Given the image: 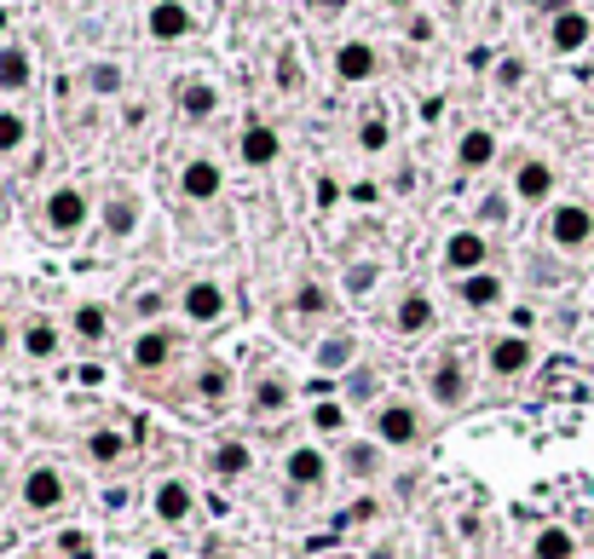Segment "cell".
<instances>
[{"instance_id":"obj_1","label":"cell","mask_w":594,"mask_h":559,"mask_svg":"<svg viewBox=\"0 0 594 559\" xmlns=\"http://www.w3.org/2000/svg\"><path fill=\"white\" fill-rule=\"evenodd\" d=\"M92 219V203H87V190L81 185H58L47 203H41V225H47V237H76L81 225Z\"/></svg>"},{"instance_id":"obj_2","label":"cell","mask_w":594,"mask_h":559,"mask_svg":"<svg viewBox=\"0 0 594 559\" xmlns=\"http://www.w3.org/2000/svg\"><path fill=\"white\" fill-rule=\"evenodd\" d=\"M370 426H376V444H381V450H410V444H421V410H416L410 399H387Z\"/></svg>"},{"instance_id":"obj_3","label":"cell","mask_w":594,"mask_h":559,"mask_svg":"<svg viewBox=\"0 0 594 559\" xmlns=\"http://www.w3.org/2000/svg\"><path fill=\"white\" fill-rule=\"evenodd\" d=\"M548 243L559 254H583L594 243V208L588 203H559L548 208Z\"/></svg>"},{"instance_id":"obj_4","label":"cell","mask_w":594,"mask_h":559,"mask_svg":"<svg viewBox=\"0 0 594 559\" xmlns=\"http://www.w3.org/2000/svg\"><path fill=\"white\" fill-rule=\"evenodd\" d=\"M427 399H434L439 410H461L474 399V381H468V364H461L456 352L434 357V370H427Z\"/></svg>"},{"instance_id":"obj_5","label":"cell","mask_w":594,"mask_h":559,"mask_svg":"<svg viewBox=\"0 0 594 559\" xmlns=\"http://www.w3.org/2000/svg\"><path fill=\"white\" fill-rule=\"evenodd\" d=\"M532 364H537V346H532V335H514V328H508V335H497V341L485 346V370L497 375V381H519Z\"/></svg>"},{"instance_id":"obj_6","label":"cell","mask_w":594,"mask_h":559,"mask_svg":"<svg viewBox=\"0 0 594 559\" xmlns=\"http://www.w3.org/2000/svg\"><path fill=\"white\" fill-rule=\"evenodd\" d=\"M485 266H490V243H485V232L461 225V232L445 237V272H450V277H468V272H485Z\"/></svg>"},{"instance_id":"obj_7","label":"cell","mask_w":594,"mask_h":559,"mask_svg":"<svg viewBox=\"0 0 594 559\" xmlns=\"http://www.w3.org/2000/svg\"><path fill=\"white\" fill-rule=\"evenodd\" d=\"M225 306H231V301H225V288H220L214 277H191V283L179 288V317L203 323V328H208V323H220V317H225Z\"/></svg>"},{"instance_id":"obj_8","label":"cell","mask_w":594,"mask_h":559,"mask_svg":"<svg viewBox=\"0 0 594 559\" xmlns=\"http://www.w3.org/2000/svg\"><path fill=\"white\" fill-rule=\"evenodd\" d=\"M18 502L29 508V513H52V508H64V473L52 468V462H36L23 473V484H18Z\"/></svg>"},{"instance_id":"obj_9","label":"cell","mask_w":594,"mask_h":559,"mask_svg":"<svg viewBox=\"0 0 594 559\" xmlns=\"http://www.w3.org/2000/svg\"><path fill=\"white\" fill-rule=\"evenodd\" d=\"M554 185H559V174H554V161H543V156H525L519 168H514V196H519L525 208L554 203Z\"/></svg>"},{"instance_id":"obj_10","label":"cell","mask_w":594,"mask_h":559,"mask_svg":"<svg viewBox=\"0 0 594 559\" xmlns=\"http://www.w3.org/2000/svg\"><path fill=\"white\" fill-rule=\"evenodd\" d=\"M439 323V306H434V294H421V288H410L399 306H392V335L399 341H416V335H427V328Z\"/></svg>"},{"instance_id":"obj_11","label":"cell","mask_w":594,"mask_h":559,"mask_svg":"<svg viewBox=\"0 0 594 559\" xmlns=\"http://www.w3.org/2000/svg\"><path fill=\"white\" fill-rule=\"evenodd\" d=\"M588 41H594V23H588V12H577V7H559V12L548 18V47H554L559 58L583 52Z\"/></svg>"},{"instance_id":"obj_12","label":"cell","mask_w":594,"mask_h":559,"mask_svg":"<svg viewBox=\"0 0 594 559\" xmlns=\"http://www.w3.org/2000/svg\"><path fill=\"white\" fill-rule=\"evenodd\" d=\"M145 36L162 41V47L185 41L191 36V7H185V0H156V7L145 12Z\"/></svg>"},{"instance_id":"obj_13","label":"cell","mask_w":594,"mask_h":559,"mask_svg":"<svg viewBox=\"0 0 594 559\" xmlns=\"http://www.w3.org/2000/svg\"><path fill=\"white\" fill-rule=\"evenodd\" d=\"M283 479H289V490H318L329 479V455L318 444H294L283 455Z\"/></svg>"},{"instance_id":"obj_14","label":"cell","mask_w":594,"mask_h":559,"mask_svg":"<svg viewBox=\"0 0 594 559\" xmlns=\"http://www.w3.org/2000/svg\"><path fill=\"white\" fill-rule=\"evenodd\" d=\"M18 346H23L29 364H52L58 346H64V335H58V323H52L47 312H29V317H23V335H18Z\"/></svg>"},{"instance_id":"obj_15","label":"cell","mask_w":594,"mask_h":559,"mask_svg":"<svg viewBox=\"0 0 594 559\" xmlns=\"http://www.w3.org/2000/svg\"><path fill=\"white\" fill-rule=\"evenodd\" d=\"M376 70H381V58H376L370 41H341L335 47V81L364 87V81H376Z\"/></svg>"},{"instance_id":"obj_16","label":"cell","mask_w":594,"mask_h":559,"mask_svg":"<svg viewBox=\"0 0 594 559\" xmlns=\"http://www.w3.org/2000/svg\"><path fill=\"white\" fill-rule=\"evenodd\" d=\"M150 513H156L162 524H191V513H196L191 484H185V479H162V484L150 490Z\"/></svg>"},{"instance_id":"obj_17","label":"cell","mask_w":594,"mask_h":559,"mask_svg":"<svg viewBox=\"0 0 594 559\" xmlns=\"http://www.w3.org/2000/svg\"><path fill=\"white\" fill-rule=\"evenodd\" d=\"M237 156H243V168H272V161L283 156V134L266 121H249L243 139H237Z\"/></svg>"},{"instance_id":"obj_18","label":"cell","mask_w":594,"mask_h":559,"mask_svg":"<svg viewBox=\"0 0 594 559\" xmlns=\"http://www.w3.org/2000/svg\"><path fill=\"white\" fill-rule=\"evenodd\" d=\"M179 190L191 196V203H214V196L225 190V174H220V161H208V156H191L185 168H179Z\"/></svg>"},{"instance_id":"obj_19","label":"cell","mask_w":594,"mask_h":559,"mask_svg":"<svg viewBox=\"0 0 594 559\" xmlns=\"http://www.w3.org/2000/svg\"><path fill=\"white\" fill-rule=\"evenodd\" d=\"M503 277L497 272H468V277H456V301L468 306V312H490V306H503Z\"/></svg>"},{"instance_id":"obj_20","label":"cell","mask_w":594,"mask_h":559,"mask_svg":"<svg viewBox=\"0 0 594 559\" xmlns=\"http://www.w3.org/2000/svg\"><path fill=\"white\" fill-rule=\"evenodd\" d=\"M168 357H174V335H168V328H139L134 346H127V364H134V370H168Z\"/></svg>"},{"instance_id":"obj_21","label":"cell","mask_w":594,"mask_h":559,"mask_svg":"<svg viewBox=\"0 0 594 559\" xmlns=\"http://www.w3.org/2000/svg\"><path fill=\"white\" fill-rule=\"evenodd\" d=\"M490 161H497V134H490V127H468V134L456 139V168L461 174H485Z\"/></svg>"},{"instance_id":"obj_22","label":"cell","mask_w":594,"mask_h":559,"mask_svg":"<svg viewBox=\"0 0 594 559\" xmlns=\"http://www.w3.org/2000/svg\"><path fill=\"white\" fill-rule=\"evenodd\" d=\"M98 225H105V237L110 243H127L139 232V203L127 190H116V196H105V208H98Z\"/></svg>"},{"instance_id":"obj_23","label":"cell","mask_w":594,"mask_h":559,"mask_svg":"<svg viewBox=\"0 0 594 559\" xmlns=\"http://www.w3.org/2000/svg\"><path fill=\"white\" fill-rule=\"evenodd\" d=\"M174 105H179V116L185 121H214V110H220V87L214 81H179V92H174Z\"/></svg>"},{"instance_id":"obj_24","label":"cell","mask_w":594,"mask_h":559,"mask_svg":"<svg viewBox=\"0 0 594 559\" xmlns=\"http://www.w3.org/2000/svg\"><path fill=\"white\" fill-rule=\"evenodd\" d=\"M231 386H237V375H231V364H220V357H208V364H196V375H191V392H196L203 404L231 399Z\"/></svg>"},{"instance_id":"obj_25","label":"cell","mask_w":594,"mask_h":559,"mask_svg":"<svg viewBox=\"0 0 594 559\" xmlns=\"http://www.w3.org/2000/svg\"><path fill=\"white\" fill-rule=\"evenodd\" d=\"M70 328H76V341L105 346V341H110V306H105V301H81V306L70 312Z\"/></svg>"},{"instance_id":"obj_26","label":"cell","mask_w":594,"mask_h":559,"mask_svg":"<svg viewBox=\"0 0 594 559\" xmlns=\"http://www.w3.org/2000/svg\"><path fill=\"white\" fill-rule=\"evenodd\" d=\"M249 468H254V450H249L243 439H220L214 455H208V473H214V479H243Z\"/></svg>"},{"instance_id":"obj_27","label":"cell","mask_w":594,"mask_h":559,"mask_svg":"<svg viewBox=\"0 0 594 559\" xmlns=\"http://www.w3.org/2000/svg\"><path fill=\"white\" fill-rule=\"evenodd\" d=\"M532 559H577V531L572 524H543L532 537Z\"/></svg>"},{"instance_id":"obj_28","label":"cell","mask_w":594,"mask_h":559,"mask_svg":"<svg viewBox=\"0 0 594 559\" xmlns=\"http://www.w3.org/2000/svg\"><path fill=\"white\" fill-rule=\"evenodd\" d=\"M249 410H254L260 421L283 415V410H289V381H283V375H260V381H254V399H249Z\"/></svg>"},{"instance_id":"obj_29","label":"cell","mask_w":594,"mask_h":559,"mask_svg":"<svg viewBox=\"0 0 594 559\" xmlns=\"http://www.w3.org/2000/svg\"><path fill=\"white\" fill-rule=\"evenodd\" d=\"M29 76H36L29 52H23L18 41H7V47H0V92H23V87H29Z\"/></svg>"},{"instance_id":"obj_30","label":"cell","mask_w":594,"mask_h":559,"mask_svg":"<svg viewBox=\"0 0 594 559\" xmlns=\"http://www.w3.org/2000/svg\"><path fill=\"white\" fill-rule=\"evenodd\" d=\"M341 473H347V479H376V473H381V444H376V439L347 444V450H341Z\"/></svg>"},{"instance_id":"obj_31","label":"cell","mask_w":594,"mask_h":559,"mask_svg":"<svg viewBox=\"0 0 594 559\" xmlns=\"http://www.w3.org/2000/svg\"><path fill=\"white\" fill-rule=\"evenodd\" d=\"M127 455V439L116 433V426H98V433H87V462L92 468H116Z\"/></svg>"},{"instance_id":"obj_32","label":"cell","mask_w":594,"mask_h":559,"mask_svg":"<svg viewBox=\"0 0 594 559\" xmlns=\"http://www.w3.org/2000/svg\"><path fill=\"white\" fill-rule=\"evenodd\" d=\"M352 357H358V341L341 328V335H329V341L318 346V370H347Z\"/></svg>"},{"instance_id":"obj_33","label":"cell","mask_w":594,"mask_h":559,"mask_svg":"<svg viewBox=\"0 0 594 559\" xmlns=\"http://www.w3.org/2000/svg\"><path fill=\"white\" fill-rule=\"evenodd\" d=\"M387 139H392V134H387V116H381V110H370L364 121H358V150L381 156V150H387Z\"/></svg>"},{"instance_id":"obj_34","label":"cell","mask_w":594,"mask_h":559,"mask_svg":"<svg viewBox=\"0 0 594 559\" xmlns=\"http://www.w3.org/2000/svg\"><path fill=\"white\" fill-rule=\"evenodd\" d=\"M121 63H92V70H87V92H98V98H116L121 92Z\"/></svg>"},{"instance_id":"obj_35","label":"cell","mask_w":594,"mask_h":559,"mask_svg":"<svg viewBox=\"0 0 594 559\" xmlns=\"http://www.w3.org/2000/svg\"><path fill=\"white\" fill-rule=\"evenodd\" d=\"M23 139H29V121H23L18 110H0V156L23 150Z\"/></svg>"},{"instance_id":"obj_36","label":"cell","mask_w":594,"mask_h":559,"mask_svg":"<svg viewBox=\"0 0 594 559\" xmlns=\"http://www.w3.org/2000/svg\"><path fill=\"white\" fill-rule=\"evenodd\" d=\"M294 312H301V317H329V294L318 283H301V288H294Z\"/></svg>"},{"instance_id":"obj_37","label":"cell","mask_w":594,"mask_h":559,"mask_svg":"<svg viewBox=\"0 0 594 559\" xmlns=\"http://www.w3.org/2000/svg\"><path fill=\"white\" fill-rule=\"evenodd\" d=\"M52 548H58V559H92V537L87 531H58Z\"/></svg>"},{"instance_id":"obj_38","label":"cell","mask_w":594,"mask_h":559,"mask_svg":"<svg viewBox=\"0 0 594 559\" xmlns=\"http://www.w3.org/2000/svg\"><path fill=\"white\" fill-rule=\"evenodd\" d=\"M312 426H318V433H329V439L347 433V404H318V410H312Z\"/></svg>"},{"instance_id":"obj_39","label":"cell","mask_w":594,"mask_h":559,"mask_svg":"<svg viewBox=\"0 0 594 559\" xmlns=\"http://www.w3.org/2000/svg\"><path fill=\"white\" fill-rule=\"evenodd\" d=\"M312 196H318V208H335V203H341V196H347V190H341V179H329V174H323Z\"/></svg>"},{"instance_id":"obj_40","label":"cell","mask_w":594,"mask_h":559,"mask_svg":"<svg viewBox=\"0 0 594 559\" xmlns=\"http://www.w3.org/2000/svg\"><path fill=\"white\" fill-rule=\"evenodd\" d=\"M519 81H525V63H519V58H503V63H497V87H519Z\"/></svg>"},{"instance_id":"obj_41","label":"cell","mask_w":594,"mask_h":559,"mask_svg":"<svg viewBox=\"0 0 594 559\" xmlns=\"http://www.w3.org/2000/svg\"><path fill=\"white\" fill-rule=\"evenodd\" d=\"M376 277H381L376 266H352V277H347V288H352V294H370V288H376Z\"/></svg>"},{"instance_id":"obj_42","label":"cell","mask_w":594,"mask_h":559,"mask_svg":"<svg viewBox=\"0 0 594 559\" xmlns=\"http://www.w3.org/2000/svg\"><path fill=\"white\" fill-rule=\"evenodd\" d=\"M134 312H139V317H156V312H162V294H156V288H139V294H134Z\"/></svg>"},{"instance_id":"obj_43","label":"cell","mask_w":594,"mask_h":559,"mask_svg":"<svg viewBox=\"0 0 594 559\" xmlns=\"http://www.w3.org/2000/svg\"><path fill=\"white\" fill-rule=\"evenodd\" d=\"M277 87H301V70H294V58H277Z\"/></svg>"},{"instance_id":"obj_44","label":"cell","mask_w":594,"mask_h":559,"mask_svg":"<svg viewBox=\"0 0 594 559\" xmlns=\"http://www.w3.org/2000/svg\"><path fill=\"white\" fill-rule=\"evenodd\" d=\"M532 323H537L532 306H514V335H532Z\"/></svg>"},{"instance_id":"obj_45","label":"cell","mask_w":594,"mask_h":559,"mask_svg":"<svg viewBox=\"0 0 594 559\" xmlns=\"http://www.w3.org/2000/svg\"><path fill=\"white\" fill-rule=\"evenodd\" d=\"M12 352V328H7V312H0V357Z\"/></svg>"},{"instance_id":"obj_46","label":"cell","mask_w":594,"mask_h":559,"mask_svg":"<svg viewBox=\"0 0 594 559\" xmlns=\"http://www.w3.org/2000/svg\"><path fill=\"white\" fill-rule=\"evenodd\" d=\"M318 12H347V0H318Z\"/></svg>"},{"instance_id":"obj_47","label":"cell","mask_w":594,"mask_h":559,"mask_svg":"<svg viewBox=\"0 0 594 559\" xmlns=\"http://www.w3.org/2000/svg\"><path fill=\"white\" fill-rule=\"evenodd\" d=\"M370 559H399V553H392V548H381V553H370Z\"/></svg>"},{"instance_id":"obj_48","label":"cell","mask_w":594,"mask_h":559,"mask_svg":"<svg viewBox=\"0 0 594 559\" xmlns=\"http://www.w3.org/2000/svg\"><path fill=\"white\" fill-rule=\"evenodd\" d=\"M214 559H237V553H214Z\"/></svg>"},{"instance_id":"obj_49","label":"cell","mask_w":594,"mask_h":559,"mask_svg":"<svg viewBox=\"0 0 594 559\" xmlns=\"http://www.w3.org/2000/svg\"><path fill=\"white\" fill-rule=\"evenodd\" d=\"M329 559H347V553H329Z\"/></svg>"}]
</instances>
